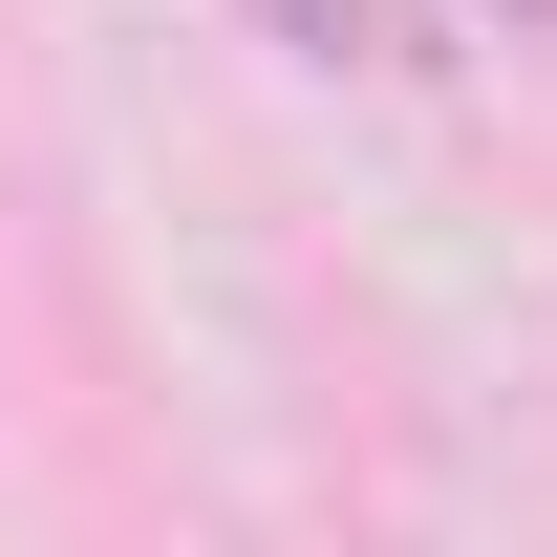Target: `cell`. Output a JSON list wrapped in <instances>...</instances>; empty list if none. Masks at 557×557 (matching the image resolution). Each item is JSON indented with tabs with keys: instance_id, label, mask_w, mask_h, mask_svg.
<instances>
[{
	"instance_id": "6da1fadb",
	"label": "cell",
	"mask_w": 557,
	"mask_h": 557,
	"mask_svg": "<svg viewBox=\"0 0 557 557\" xmlns=\"http://www.w3.org/2000/svg\"><path fill=\"white\" fill-rule=\"evenodd\" d=\"M258 22H300V44H322V65H344V44H364V0H258Z\"/></svg>"
},
{
	"instance_id": "7a4b0ae2",
	"label": "cell",
	"mask_w": 557,
	"mask_h": 557,
	"mask_svg": "<svg viewBox=\"0 0 557 557\" xmlns=\"http://www.w3.org/2000/svg\"><path fill=\"white\" fill-rule=\"evenodd\" d=\"M493 22H515V44H536V22H557V0H493Z\"/></svg>"
}]
</instances>
